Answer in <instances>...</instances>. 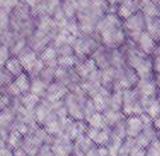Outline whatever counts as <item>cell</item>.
<instances>
[{"label": "cell", "mask_w": 160, "mask_h": 156, "mask_svg": "<svg viewBox=\"0 0 160 156\" xmlns=\"http://www.w3.org/2000/svg\"><path fill=\"white\" fill-rule=\"evenodd\" d=\"M158 103H159V104H160V96H159V99H158Z\"/></svg>", "instance_id": "cb8c5ba5"}, {"label": "cell", "mask_w": 160, "mask_h": 156, "mask_svg": "<svg viewBox=\"0 0 160 156\" xmlns=\"http://www.w3.org/2000/svg\"><path fill=\"white\" fill-rule=\"evenodd\" d=\"M144 129V124L142 123L139 116H132L126 122V133L127 138L135 139L138 135L142 133V131Z\"/></svg>", "instance_id": "6da1fadb"}, {"label": "cell", "mask_w": 160, "mask_h": 156, "mask_svg": "<svg viewBox=\"0 0 160 156\" xmlns=\"http://www.w3.org/2000/svg\"><path fill=\"white\" fill-rule=\"evenodd\" d=\"M87 120H88L89 127L91 128H96V129H106L107 128L106 122H104V118H103V115L100 112H96Z\"/></svg>", "instance_id": "9c48e42d"}, {"label": "cell", "mask_w": 160, "mask_h": 156, "mask_svg": "<svg viewBox=\"0 0 160 156\" xmlns=\"http://www.w3.org/2000/svg\"><path fill=\"white\" fill-rule=\"evenodd\" d=\"M0 156H13V151L7 147L6 143H3L0 145Z\"/></svg>", "instance_id": "e0dca14e"}, {"label": "cell", "mask_w": 160, "mask_h": 156, "mask_svg": "<svg viewBox=\"0 0 160 156\" xmlns=\"http://www.w3.org/2000/svg\"><path fill=\"white\" fill-rule=\"evenodd\" d=\"M40 60L47 64L49 68H52V65H55L58 63V51L55 49L53 47H49V48H46L42 53V58H40Z\"/></svg>", "instance_id": "277c9868"}, {"label": "cell", "mask_w": 160, "mask_h": 156, "mask_svg": "<svg viewBox=\"0 0 160 156\" xmlns=\"http://www.w3.org/2000/svg\"><path fill=\"white\" fill-rule=\"evenodd\" d=\"M147 115L151 119L153 118H159L160 116V104L158 102H152V103H149L148 104V107H147Z\"/></svg>", "instance_id": "4fadbf2b"}, {"label": "cell", "mask_w": 160, "mask_h": 156, "mask_svg": "<svg viewBox=\"0 0 160 156\" xmlns=\"http://www.w3.org/2000/svg\"><path fill=\"white\" fill-rule=\"evenodd\" d=\"M55 78V69L49 67H44V69L40 72V80L48 87V83L52 82V79Z\"/></svg>", "instance_id": "8fae6325"}, {"label": "cell", "mask_w": 160, "mask_h": 156, "mask_svg": "<svg viewBox=\"0 0 160 156\" xmlns=\"http://www.w3.org/2000/svg\"><path fill=\"white\" fill-rule=\"evenodd\" d=\"M140 46H142L143 51H146V52L149 53L151 51H153V47H155L153 39L147 33H142L140 35Z\"/></svg>", "instance_id": "30bf717a"}, {"label": "cell", "mask_w": 160, "mask_h": 156, "mask_svg": "<svg viewBox=\"0 0 160 156\" xmlns=\"http://www.w3.org/2000/svg\"><path fill=\"white\" fill-rule=\"evenodd\" d=\"M73 56H69V55H64V56L58 58V64L62 65V68H67L69 65L73 64Z\"/></svg>", "instance_id": "5bb4252c"}, {"label": "cell", "mask_w": 160, "mask_h": 156, "mask_svg": "<svg viewBox=\"0 0 160 156\" xmlns=\"http://www.w3.org/2000/svg\"><path fill=\"white\" fill-rule=\"evenodd\" d=\"M118 156H129V155H118Z\"/></svg>", "instance_id": "d4e9b609"}, {"label": "cell", "mask_w": 160, "mask_h": 156, "mask_svg": "<svg viewBox=\"0 0 160 156\" xmlns=\"http://www.w3.org/2000/svg\"><path fill=\"white\" fill-rule=\"evenodd\" d=\"M11 78H12V75L9 73L6 68H3L2 71H0V83H9Z\"/></svg>", "instance_id": "2e32d148"}, {"label": "cell", "mask_w": 160, "mask_h": 156, "mask_svg": "<svg viewBox=\"0 0 160 156\" xmlns=\"http://www.w3.org/2000/svg\"><path fill=\"white\" fill-rule=\"evenodd\" d=\"M23 138H24V136H23L22 133H19L18 131L12 129L11 132L8 133L7 139H6V144H7V147H9L12 151H13V149H16V148H19L20 145H22Z\"/></svg>", "instance_id": "5b68a950"}, {"label": "cell", "mask_w": 160, "mask_h": 156, "mask_svg": "<svg viewBox=\"0 0 160 156\" xmlns=\"http://www.w3.org/2000/svg\"><path fill=\"white\" fill-rule=\"evenodd\" d=\"M39 102H40V99L36 96V95H33L31 92H27V93H24L22 96L20 104H22V107L24 109L32 111V109H35L39 105Z\"/></svg>", "instance_id": "3957f363"}, {"label": "cell", "mask_w": 160, "mask_h": 156, "mask_svg": "<svg viewBox=\"0 0 160 156\" xmlns=\"http://www.w3.org/2000/svg\"><path fill=\"white\" fill-rule=\"evenodd\" d=\"M13 156H28V155L19 147V148H16V149H13Z\"/></svg>", "instance_id": "ffe728a7"}, {"label": "cell", "mask_w": 160, "mask_h": 156, "mask_svg": "<svg viewBox=\"0 0 160 156\" xmlns=\"http://www.w3.org/2000/svg\"><path fill=\"white\" fill-rule=\"evenodd\" d=\"M152 127L156 129V131H160V116L158 119H155V122L152 123Z\"/></svg>", "instance_id": "44dd1931"}, {"label": "cell", "mask_w": 160, "mask_h": 156, "mask_svg": "<svg viewBox=\"0 0 160 156\" xmlns=\"http://www.w3.org/2000/svg\"><path fill=\"white\" fill-rule=\"evenodd\" d=\"M0 6H2V0H0Z\"/></svg>", "instance_id": "484cf974"}, {"label": "cell", "mask_w": 160, "mask_h": 156, "mask_svg": "<svg viewBox=\"0 0 160 156\" xmlns=\"http://www.w3.org/2000/svg\"><path fill=\"white\" fill-rule=\"evenodd\" d=\"M3 143H6V142H4V140H3V139H2V138H0V145H2V144H3Z\"/></svg>", "instance_id": "603a6c76"}, {"label": "cell", "mask_w": 160, "mask_h": 156, "mask_svg": "<svg viewBox=\"0 0 160 156\" xmlns=\"http://www.w3.org/2000/svg\"><path fill=\"white\" fill-rule=\"evenodd\" d=\"M24 47V40H20L19 43L15 44V49H13V52L15 53H19L20 51H22V48Z\"/></svg>", "instance_id": "d6986e66"}, {"label": "cell", "mask_w": 160, "mask_h": 156, "mask_svg": "<svg viewBox=\"0 0 160 156\" xmlns=\"http://www.w3.org/2000/svg\"><path fill=\"white\" fill-rule=\"evenodd\" d=\"M8 91H9V93H11V95H13V96H20V95H22V92L19 91V88L16 87V85H15V83L9 84Z\"/></svg>", "instance_id": "ac0fdd59"}, {"label": "cell", "mask_w": 160, "mask_h": 156, "mask_svg": "<svg viewBox=\"0 0 160 156\" xmlns=\"http://www.w3.org/2000/svg\"><path fill=\"white\" fill-rule=\"evenodd\" d=\"M6 69L12 75V76H19L20 73H23V67L19 63V60L16 58L8 59L6 62Z\"/></svg>", "instance_id": "ba28073f"}, {"label": "cell", "mask_w": 160, "mask_h": 156, "mask_svg": "<svg viewBox=\"0 0 160 156\" xmlns=\"http://www.w3.org/2000/svg\"><path fill=\"white\" fill-rule=\"evenodd\" d=\"M9 26V18L8 12H6L3 8H0V35L7 31V28Z\"/></svg>", "instance_id": "7c38bea8"}, {"label": "cell", "mask_w": 160, "mask_h": 156, "mask_svg": "<svg viewBox=\"0 0 160 156\" xmlns=\"http://www.w3.org/2000/svg\"><path fill=\"white\" fill-rule=\"evenodd\" d=\"M15 85L19 88V91L22 93H27L29 92V87H31V82H29V78L27 73H20L19 76H16V80H15Z\"/></svg>", "instance_id": "8992f818"}, {"label": "cell", "mask_w": 160, "mask_h": 156, "mask_svg": "<svg viewBox=\"0 0 160 156\" xmlns=\"http://www.w3.org/2000/svg\"><path fill=\"white\" fill-rule=\"evenodd\" d=\"M2 6H3V9L6 12H9L11 9L16 8L19 4H18V0H2Z\"/></svg>", "instance_id": "9a60e30c"}, {"label": "cell", "mask_w": 160, "mask_h": 156, "mask_svg": "<svg viewBox=\"0 0 160 156\" xmlns=\"http://www.w3.org/2000/svg\"><path fill=\"white\" fill-rule=\"evenodd\" d=\"M19 63L22 64V67L23 69H27V71L29 72L31 71V68L33 67V64L35 62L38 60L36 58V53H35L33 51H24L19 55Z\"/></svg>", "instance_id": "7a4b0ae2"}, {"label": "cell", "mask_w": 160, "mask_h": 156, "mask_svg": "<svg viewBox=\"0 0 160 156\" xmlns=\"http://www.w3.org/2000/svg\"><path fill=\"white\" fill-rule=\"evenodd\" d=\"M29 92L33 93V95H36L38 98L40 96H43V95H46L47 92V85L44 84L40 79H33L32 82H31V87H29Z\"/></svg>", "instance_id": "52a82bcc"}, {"label": "cell", "mask_w": 160, "mask_h": 156, "mask_svg": "<svg viewBox=\"0 0 160 156\" xmlns=\"http://www.w3.org/2000/svg\"><path fill=\"white\" fill-rule=\"evenodd\" d=\"M24 2H26L29 7H35L36 6V3H38V0H24Z\"/></svg>", "instance_id": "7402d4cb"}]
</instances>
